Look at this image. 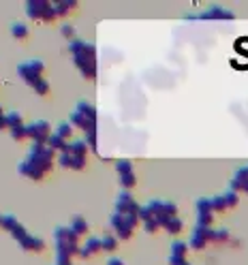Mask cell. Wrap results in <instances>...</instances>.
Instances as JSON below:
<instances>
[{"mask_svg": "<svg viewBox=\"0 0 248 265\" xmlns=\"http://www.w3.org/2000/svg\"><path fill=\"white\" fill-rule=\"evenodd\" d=\"M220 195H222V199H225L227 207H235V205H237V201H239V195H237V192H233L231 188H227L225 192H220Z\"/></svg>", "mask_w": 248, "mask_h": 265, "instance_id": "cell-28", "label": "cell"}, {"mask_svg": "<svg viewBox=\"0 0 248 265\" xmlns=\"http://www.w3.org/2000/svg\"><path fill=\"white\" fill-rule=\"evenodd\" d=\"M9 133H11V139H13V141H24V139L28 137L26 124H24V126H18V128H11Z\"/></svg>", "mask_w": 248, "mask_h": 265, "instance_id": "cell-29", "label": "cell"}, {"mask_svg": "<svg viewBox=\"0 0 248 265\" xmlns=\"http://www.w3.org/2000/svg\"><path fill=\"white\" fill-rule=\"evenodd\" d=\"M246 171H248V165H246Z\"/></svg>", "mask_w": 248, "mask_h": 265, "instance_id": "cell-37", "label": "cell"}, {"mask_svg": "<svg viewBox=\"0 0 248 265\" xmlns=\"http://www.w3.org/2000/svg\"><path fill=\"white\" fill-rule=\"evenodd\" d=\"M77 7V3L75 0H58V3H54V9H56V15H67V13H71Z\"/></svg>", "mask_w": 248, "mask_h": 265, "instance_id": "cell-22", "label": "cell"}, {"mask_svg": "<svg viewBox=\"0 0 248 265\" xmlns=\"http://www.w3.org/2000/svg\"><path fill=\"white\" fill-rule=\"evenodd\" d=\"M229 188L233 190V192H246L248 195V171H246V167H239V169L233 173V178H231L229 182Z\"/></svg>", "mask_w": 248, "mask_h": 265, "instance_id": "cell-15", "label": "cell"}, {"mask_svg": "<svg viewBox=\"0 0 248 265\" xmlns=\"http://www.w3.org/2000/svg\"><path fill=\"white\" fill-rule=\"evenodd\" d=\"M62 37H65V39H69V43L71 41H75V30H73V26H62Z\"/></svg>", "mask_w": 248, "mask_h": 265, "instance_id": "cell-32", "label": "cell"}, {"mask_svg": "<svg viewBox=\"0 0 248 265\" xmlns=\"http://www.w3.org/2000/svg\"><path fill=\"white\" fill-rule=\"evenodd\" d=\"M54 246H56V265H71L73 256L79 254V235L69 229V224H60L54 229Z\"/></svg>", "mask_w": 248, "mask_h": 265, "instance_id": "cell-4", "label": "cell"}, {"mask_svg": "<svg viewBox=\"0 0 248 265\" xmlns=\"http://www.w3.org/2000/svg\"><path fill=\"white\" fill-rule=\"evenodd\" d=\"M54 265H56V263H54ZM71 265H73V263H71Z\"/></svg>", "mask_w": 248, "mask_h": 265, "instance_id": "cell-38", "label": "cell"}, {"mask_svg": "<svg viewBox=\"0 0 248 265\" xmlns=\"http://www.w3.org/2000/svg\"><path fill=\"white\" fill-rule=\"evenodd\" d=\"M0 227H3V214H0Z\"/></svg>", "mask_w": 248, "mask_h": 265, "instance_id": "cell-36", "label": "cell"}, {"mask_svg": "<svg viewBox=\"0 0 248 265\" xmlns=\"http://www.w3.org/2000/svg\"><path fill=\"white\" fill-rule=\"evenodd\" d=\"M101 244H103V250H105V252H116L120 239L114 233H105V235L101 237Z\"/></svg>", "mask_w": 248, "mask_h": 265, "instance_id": "cell-23", "label": "cell"}, {"mask_svg": "<svg viewBox=\"0 0 248 265\" xmlns=\"http://www.w3.org/2000/svg\"><path fill=\"white\" fill-rule=\"evenodd\" d=\"M69 52L79 75L86 82H94L97 79V47L88 41H82V39H75L69 43Z\"/></svg>", "mask_w": 248, "mask_h": 265, "instance_id": "cell-3", "label": "cell"}, {"mask_svg": "<svg viewBox=\"0 0 248 265\" xmlns=\"http://www.w3.org/2000/svg\"><path fill=\"white\" fill-rule=\"evenodd\" d=\"M58 165L65 167V169H75V171H82L86 169L88 165V156H82V154H75V152H62V154H58Z\"/></svg>", "mask_w": 248, "mask_h": 265, "instance_id": "cell-13", "label": "cell"}, {"mask_svg": "<svg viewBox=\"0 0 248 265\" xmlns=\"http://www.w3.org/2000/svg\"><path fill=\"white\" fill-rule=\"evenodd\" d=\"M190 250L188 248V242H180V239H175L171 244V254L173 256H182V259H186V252Z\"/></svg>", "mask_w": 248, "mask_h": 265, "instance_id": "cell-27", "label": "cell"}, {"mask_svg": "<svg viewBox=\"0 0 248 265\" xmlns=\"http://www.w3.org/2000/svg\"><path fill=\"white\" fill-rule=\"evenodd\" d=\"M0 131H9V126H7V111L3 109V105H0Z\"/></svg>", "mask_w": 248, "mask_h": 265, "instance_id": "cell-34", "label": "cell"}, {"mask_svg": "<svg viewBox=\"0 0 248 265\" xmlns=\"http://www.w3.org/2000/svg\"><path fill=\"white\" fill-rule=\"evenodd\" d=\"M141 227L146 233H158L161 231V224H158L156 220H148V222H141Z\"/></svg>", "mask_w": 248, "mask_h": 265, "instance_id": "cell-31", "label": "cell"}, {"mask_svg": "<svg viewBox=\"0 0 248 265\" xmlns=\"http://www.w3.org/2000/svg\"><path fill=\"white\" fill-rule=\"evenodd\" d=\"M26 131H28V137L33 139V143H43V146H47V141L52 137V126L43 118H37L30 124H26Z\"/></svg>", "mask_w": 248, "mask_h": 265, "instance_id": "cell-9", "label": "cell"}, {"mask_svg": "<svg viewBox=\"0 0 248 265\" xmlns=\"http://www.w3.org/2000/svg\"><path fill=\"white\" fill-rule=\"evenodd\" d=\"M163 229H165L169 235H180L182 229H184V222H182V218H178V216H171V218L165 220Z\"/></svg>", "mask_w": 248, "mask_h": 265, "instance_id": "cell-20", "label": "cell"}, {"mask_svg": "<svg viewBox=\"0 0 248 265\" xmlns=\"http://www.w3.org/2000/svg\"><path fill=\"white\" fill-rule=\"evenodd\" d=\"M45 73V64L43 60H37V58H30V60H24L18 64V75L26 82L39 96H47L52 92L50 82L43 77Z\"/></svg>", "mask_w": 248, "mask_h": 265, "instance_id": "cell-5", "label": "cell"}, {"mask_svg": "<svg viewBox=\"0 0 248 265\" xmlns=\"http://www.w3.org/2000/svg\"><path fill=\"white\" fill-rule=\"evenodd\" d=\"M69 229L73 231L75 235H88V231H90V227H88V220L84 218V216H73L69 222Z\"/></svg>", "mask_w": 248, "mask_h": 265, "instance_id": "cell-19", "label": "cell"}, {"mask_svg": "<svg viewBox=\"0 0 248 265\" xmlns=\"http://www.w3.org/2000/svg\"><path fill=\"white\" fill-rule=\"evenodd\" d=\"M69 143L71 141H67V139H62L58 133H52V137H50V141H47V146H50L54 152H58V154H62V152H67V148H69Z\"/></svg>", "mask_w": 248, "mask_h": 265, "instance_id": "cell-21", "label": "cell"}, {"mask_svg": "<svg viewBox=\"0 0 248 265\" xmlns=\"http://www.w3.org/2000/svg\"><path fill=\"white\" fill-rule=\"evenodd\" d=\"M188 20H233V13L222 9V7H212V9H207L199 15H190Z\"/></svg>", "mask_w": 248, "mask_h": 265, "instance_id": "cell-16", "label": "cell"}, {"mask_svg": "<svg viewBox=\"0 0 248 265\" xmlns=\"http://www.w3.org/2000/svg\"><path fill=\"white\" fill-rule=\"evenodd\" d=\"M214 220V207H212V197L210 199H197V224L199 227H212Z\"/></svg>", "mask_w": 248, "mask_h": 265, "instance_id": "cell-14", "label": "cell"}, {"mask_svg": "<svg viewBox=\"0 0 248 265\" xmlns=\"http://www.w3.org/2000/svg\"><path fill=\"white\" fill-rule=\"evenodd\" d=\"M101 250H103L101 237H92V235H88V239L82 244V248H79V256H82V259H88V256L99 254Z\"/></svg>", "mask_w": 248, "mask_h": 265, "instance_id": "cell-17", "label": "cell"}, {"mask_svg": "<svg viewBox=\"0 0 248 265\" xmlns=\"http://www.w3.org/2000/svg\"><path fill=\"white\" fill-rule=\"evenodd\" d=\"M227 239H229V231L227 229H214V239H212V242L222 244V242H227Z\"/></svg>", "mask_w": 248, "mask_h": 265, "instance_id": "cell-30", "label": "cell"}, {"mask_svg": "<svg viewBox=\"0 0 248 265\" xmlns=\"http://www.w3.org/2000/svg\"><path fill=\"white\" fill-rule=\"evenodd\" d=\"M20 248H22V250H26V252H43L45 250V242L41 237H37V235H28L24 242H20Z\"/></svg>", "mask_w": 248, "mask_h": 265, "instance_id": "cell-18", "label": "cell"}, {"mask_svg": "<svg viewBox=\"0 0 248 265\" xmlns=\"http://www.w3.org/2000/svg\"><path fill=\"white\" fill-rule=\"evenodd\" d=\"M3 229L9 231V233L13 235V239H15L18 244L24 242V239L30 235L28 231H26V227H24V224H22L18 218H15L13 214H3Z\"/></svg>", "mask_w": 248, "mask_h": 265, "instance_id": "cell-12", "label": "cell"}, {"mask_svg": "<svg viewBox=\"0 0 248 265\" xmlns=\"http://www.w3.org/2000/svg\"><path fill=\"white\" fill-rule=\"evenodd\" d=\"M7 126L11 128H18V126H24V116L20 111H7Z\"/></svg>", "mask_w": 248, "mask_h": 265, "instance_id": "cell-24", "label": "cell"}, {"mask_svg": "<svg viewBox=\"0 0 248 265\" xmlns=\"http://www.w3.org/2000/svg\"><path fill=\"white\" fill-rule=\"evenodd\" d=\"M212 239H214V229L212 227H199L197 224L193 235L188 239V248H193V250H205Z\"/></svg>", "mask_w": 248, "mask_h": 265, "instance_id": "cell-10", "label": "cell"}, {"mask_svg": "<svg viewBox=\"0 0 248 265\" xmlns=\"http://www.w3.org/2000/svg\"><path fill=\"white\" fill-rule=\"evenodd\" d=\"M54 158H56V152L50 146L33 143L28 150V156L18 165V171H20V175H24V178H28L33 182H41L45 178V173L52 171Z\"/></svg>", "mask_w": 248, "mask_h": 265, "instance_id": "cell-1", "label": "cell"}, {"mask_svg": "<svg viewBox=\"0 0 248 265\" xmlns=\"http://www.w3.org/2000/svg\"><path fill=\"white\" fill-rule=\"evenodd\" d=\"M69 122L86 135V143L92 152H97V107L88 101H79L71 111Z\"/></svg>", "mask_w": 248, "mask_h": 265, "instance_id": "cell-2", "label": "cell"}, {"mask_svg": "<svg viewBox=\"0 0 248 265\" xmlns=\"http://www.w3.org/2000/svg\"><path fill=\"white\" fill-rule=\"evenodd\" d=\"M139 216H131V214H118L114 212L109 216V227L114 231V235L118 239H129L133 235V231L137 229L139 224Z\"/></svg>", "mask_w": 248, "mask_h": 265, "instance_id": "cell-6", "label": "cell"}, {"mask_svg": "<svg viewBox=\"0 0 248 265\" xmlns=\"http://www.w3.org/2000/svg\"><path fill=\"white\" fill-rule=\"evenodd\" d=\"M167 263H169V265H190L186 259H182V256H173V254H169Z\"/></svg>", "mask_w": 248, "mask_h": 265, "instance_id": "cell-33", "label": "cell"}, {"mask_svg": "<svg viewBox=\"0 0 248 265\" xmlns=\"http://www.w3.org/2000/svg\"><path fill=\"white\" fill-rule=\"evenodd\" d=\"M107 265H126L122 259H118V256H111V259L107 261Z\"/></svg>", "mask_w": 248, "mask_h": 265, "instance_id": "cell-35", "label": "cell"}, {"mask_svg": "<svg viewBox=\"0 0 248 265\" xmlns=\"http://www.w3.org/2000/svg\"><path fill=\"white\" fill-rule=\"evenodd\" d=\"M73 131H75V128H73V124H71L69 120H67V122L58 124V128H56L54 133H58L60 137H62V139H67V141H73V139H71V137H73Z\"/></svg>", "mask_w": 248, "mask_h": 265, "instance_id": "cell-25", "label": "cell"}, {"mask_svg": "<svg viewBox=\"0 0 248 265\" xmlns=\"http://www.w3.org/2000/svg\"><path fill=\"white\" fill-rule=\"evenodd\" d=\"M141 205L135 201V197L131 195V190H122L116 197V212L118 214H131V216H139Z\"/></svg>", "mask_w": 248, "mask_h": 265, "instance_id": "cell-11", "label": "cell"}, {"mask_svg": "<svg viewBox=\"0 0 248 265\" xmlns=\"http://www.w3.org/2000/svg\"><path fill=\"white\" fill-rule=\"evenodd\" d=\"M11 35H13V39H26L28 37V26L24 22H13L11 24Z\"/></svg>", "mask_w": 248, "mask_h": 265, "instance_id": "cell-26", "label": "cell"}, {"mask_svg": "<svg viewBox=\"0 0 248 265\" xmlns=\"http://www.w3.org/2000/svg\"><path fill=\"white\" fill-rule=\"evenodd\" d=\"M26 15L35 22H54L58 18L54 9V3H47V0H28Z\"/></svg>", "mask_w": 248, "mask_h": 265, "instance_id": "cell-7", "label": "cell"}, {"mask_svg": "<svg viewBox=\"0 0 248 265\" xmlns=\"http://www.w3.org/2000/svg\"><path fill=\"white\" fill-rule=\"evenodd\" d=\"M116 173H118V182L122 190H131L137 186V175H135V169H133V163L129 158H120L116 160Z\"/></svg>", "mask_w": 248, "mask_h": 265, "instance_id": "cell-8", "label": "cell"}]
</instances>
